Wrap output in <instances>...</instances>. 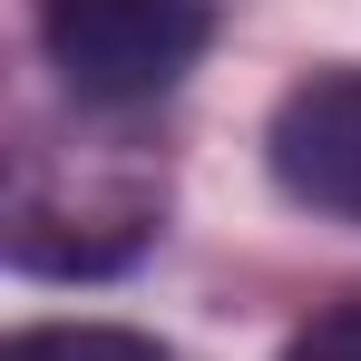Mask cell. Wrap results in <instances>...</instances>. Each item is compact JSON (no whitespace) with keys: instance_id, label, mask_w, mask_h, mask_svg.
I'll use <instances>...</instances> for the list:
<instances>
[{"instance_id":"1","label":"cell","mask_w":361,"mask_h":361,"mask_svg":"<svg viewBox=\"0 0 361 361\" xmlns=\"http://www.w3.org/2000/svg\"><path fill=\"white\" fill-rule=\"evenodd\" d=\"M166 215V176L127 166V157H49L30 147L10 185V264L20 274H118Z\"/></svg>"},{"instance_id":"2","label":"cell","mask_w":361,"mask_h":361,"mask_svg":"<svg viewBox=\"0 0 361 361\" xmlns=\"http://www.w3.org/2000/svg\"><path fill=\"white\" fill-rule=\"evenodd\" d=\"M39 39L88 108H137V98H166L205 59L215 10L205 0H49Z\"/></svg>"},{"instance_id":"3","label":"cell","mask_w":361,"mask_h":361,"mask_svg":"<svg viewBox=\"0 0 361 361\" xmlns=\"http://www.w3.org/2000/svg\"><path fill=\"white\" fill-rule=\"evenodd\" d=\"M264 157H274V185L293 205L361 225V68H312L302 88H283Z\"/></svg>"},{"instance_id":"4","label":"cell","mask_w":361,"mask_h":361,"mask_svg":"<svg viewBox=\"0 0 361 361\" xmlns=\"http://www.w3.org/2000/svg\"><path fill=\"white\" fill-rule=\"evenodd\" d=\"M0 361H176V352L127 322H30V332H10Z\"/></svg>"},{"instance_id":"5","label":"cell","mask_w":361,"mask_h":361,"mask_svg":"<svg viewBox=\"0 0 361 361\" xmlns=\"http://www.w3.org/2000/svg\"><path fill=\"white\" fill-rule=\"evenodd\" d=\"M283 361H361V293L352 302H332V312H312L293 332V352Z\"/></svg>"}]
</instances>
